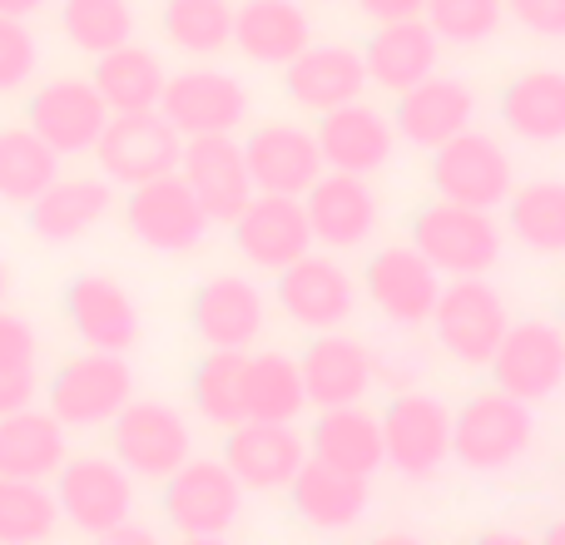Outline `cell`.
I'll return each mask as SVG.
<instances>
[{
  "instance_id": "obj_1",
  "label": "cell",
  "mask_w": 565,
  "mask_h": 545,
  "mask_svg": "<svg viewBox=\"0 0 565 545\" xmlns=\"http://www.w3.org/2000/svg\"><path fill=\"white\" fill-rule=\"evenodd\" d=\"M531 447H536V407L501 392L497 382L451 407V467L467 477H507L531 457Z\"/></svg>"
},
{
  "instance_id": "obj_2",
  "label": "cell",
  "mask_w": 565,
  "mask_h": 545,
  "mask_svg": "<svg viewBox=\"0 0 565 545\" xmlns=\"http://www.w3.org/2000/svg\"><path fill=\"white\" fill-rule=\"evenodd\" d=\"M412 248L427 258L441 278H481L507 254V228L497 224V209H471L451 199H431L412 218Z\"/></svg>"
},
{
  "instance_id": "obj_3",
  "label": "cell",
  "mask_w": 565,
  "mask_h": 545,
  "mask_svg": "<svg viewBox=\"0 0 565 545\" xmlns=\"http://www.w3.org/2000/svg\"><path fill=\"white\" fill-rule=\"evenodd\" d=\"M427 328L437 338L441 357H451L467 372H487L511 328V308L501 298V288L491 282V272H481V278H447Z\"/></svg>"
},
{
  "instance_id": "obj_4",
  "label": "cell",
  "mask_w": 565,
  "mask_h": 545,
  "mask_svg": "<svg viewBox=\"0 0 565 545\" xmlns=\"http://www.w3.org/2000/svg\"><path fill=\"white\" fill-rule=\"evenodd\" d=\"M382 457L402 481H437L451 467V407L427 387H402L377 412Z\"/></svg>"
},
{
  "instance_id": "obj_5",
  "label": "cell",
  "mask_w": 565,
  "mask_h": 545,
  "mask_svg": "<svg viewBox=\"0 0 565 545\" xmlns=\"http://www.w3.org/2000/svg\"><path fill=\"white\" fill-rule=\"evenodd\" d=\"M431 189L437 199H451V204H471V209H501L516 189V159L487 129H461L457 139L431 149Z\"/></svg>"
},
{
  "instance_id": "obj_6",
  "label": "cell",
  "mask_w": 565,
  "mask_h": 545,
  "mask_svg": "<svg viewBox=\"0 0 565 545\" xmlns=\"http://www.w3.org/2000/svg\"><path fill=\"white\" fill-rule=\"evenodd\" d=\"M109 447L115 461L139 481H164L194 457V431H189L184 412L154 397H129L109 421Z\"/></svg>"
},
{
  "instance_id": "obj_7",
  "label": "cell",
  "mask_w": 565,
  "mask_h": 545,
  "mask_svg": "<svg viewBox=\"0 0 565 545\" xmlns=\"http://www.w3.org/2000/svg\"><path fill=\"white\" fill-rule=\"evenodd\" d=\"M238 477L224 467V457H189L174 477H164V521L184 541H224L244 516Z\"/></svg>"
},
{
  "instance_id": "obj_8",
  "label": "cell",
  "mask_w": 565,
  "mask_h": 545,
  "mask_svg": "<svg viewBox=\"0 0 565 545\" xmlns=\"http://www.w3.org/2000/svg\"><path fill=\"white\" fill-rule=\"evenodd\" d=\"M50 412L65 421V431H95L109 427L115 412L135 397V372H129L125 352H79L65 357L50 377Z\"/></svg>"
},
{
  "instance_id": "obj_9",
  "label": "cell",
  "mask_w": 565,
  "mask_h": 545,
  "mask_svg": "<svg viewBox=\"0 0 565 545\" xmlns=\"http://www.w3.org/2000/svg\"><path fill=\"white\" fill-rule=\"evenodd\" d=\"M125 228L135 234V244H145L149 254H194L204 248L214 218L204 214V204L194 199V189L184 184V174H159L149 184H135L125 199Z\"/></svg>"
},
{
  "instance_id": "obj_10",
  "label": "cell",
  "mask_w": 565,
  "mask_h": 545,
  "mask_svg": "<svg viewBox=\"0 0 565 545\" xmlns=\"http://www.w3.org/2000/svg\"><path fill=\"white\" fill-rule=\"evenodd\" d=\"M274 302L282 308V318L292 328L312 332H332V328H348V318L358 312V278L338 264V254L328 248H312L302 254L298 264H288L282 272H274Z\"/></svg>"
},
{
  "instance_id": "obj_11",
  "label": "cell",
  "mask_w": 565,
  "mask_h": 545,
  "mask_svg": "<svg viewBox=\"0 0 565 545\" xmlns=\"http://www.w3.org/2000/svg\"><path fill=\"white\" fill-rule=\"evenodd\" d=\"M441 282L447 278L412 248V238L407 244L377 248V254L367 258V268H362V292H367L372 312L397 332L427 328L431 308H437V298H441Z\"/></svg>"
},
{
  "instance_id": "obj_12",
  "label": "cell",
  "mask_w": 565,
  "mask_h": 545,
  "mask_svg": "<svg viewBox=\"0 0 565 545\" xmlns=\"http://www.w3.org/2000/svg\"><path fill=\"white\" fill-rule=\"evenodd\" d=\"M89 154L99 159L109 184L135 189L159 174H174L179 154H184V135L159 109H135V115H109L105 135L95 139Z\"/></svg>"
},
{
  "instance_id": "obj_13",
  "label": "cell",
  "mask_w": 565,
  "mask_h": 545,
  "mask_svg": "<svg viewBox=\"0 0 565 545\" xmlns=\"http://www.w3.org/2000/svg\"><path fill=\"white\" fill-rule=\"evenodd\" d=\"M55 501L75 531L105 541L135 516V477L115 457H65V467L55 471Z\"/></svg>"
},
{
  "instance_id": "obj_14",
  "label": "cell",
  "mask_w": 565,
  "mask_h": 545,
  "mask_svg": "<svg viewBox=\"0 0 565 545\" xmlns=\"http://www.w3.org/2000/svg\"><path fill=\"white\" fill-rule=\"evenodd\" d=\"M487 372L501 392L531 402V407L551 402L565 387V328L551 318L511 322Z\"/></svg>"
},
{
  "instance_id": "obj_15",
  "label": "cell",
  "mask_w": 565,
  "mask_h": 545,
  "mask_svg": "<svg viewBox=\"0 0 565 545\" xmlns=\"http://www.w3.org/2000/svg\"><path fill=\"white\" fill-rule=\"evenodd\" d=\"M159 115H164L184 139L234 135V129L248 119V89H244V79L228 75V70L194 65V70H179V75L164 79Z\"/></svg>"
},
{
  "instance_id": "obj_16",
  "label": "cell",
  "mask_w": 565,
  "mask_h": 545,
  "mask_svg": "<svg viewBox=\"0 0 565 545\" xmlns=\"http://www.w3.org/2000/svg\"><path fill=\"white\" fill-rule=\"evenodd\" d=\"M302 209H308V224H312V244L328 248V254L367 248L382 224V204L372 179L342 174V169H322L318 184L302 194Z\"/></svg>"
},
{
  "instance_id": "obj_17",
  "label": "cell",
  "mask_w": 565,
  "mask_h": 545,
  "mask_svg": "<svg viewBox=\"0 0 565 545\" xmlns=\"http://www.w3.org/2000/svg\"><path fill=\"white\" fill-rule=\"evenodd\" d=\"M282 95L302 115H328L367 95V60L348 40H312L282 65Z\"/></svg>"
},
{
  "instance_id": "obj_18",
  "label": "cell",
  "mask_w": 565,
  "mask_h": 545,
  "mask_svg": "<svg viewBox=\"0 0 565 545\" xmlns=\"http://www.w3.org/2000/svg\"><path fill=\"white\" fill-rule=\"evenodd\" d=\"M189 328L204 348H238L248 352L268 328V298L244 272H214L189 298Z\"/></svg>"
},
{
  "instance_id": "obj_19",
  "label": "cell",
  "mask_w": 565,
  "mask_h": 545,
  "mask_svg": "<svg viewBox=\"0 0 565 545\" xmlns=\"http://www.w3.org/2000/svg\"><path fill=\"white\" fill-rule=\"evenodd\" d=\"M234 248L248 268L258 272H282L298 264L302 254H312V224L298 194H254L244 204V214L234 218Z\"/></svg>"
},
{
  "instance_id": "obj_20",
  "label": "cell",
  "mask_w": 565,
  "mask_h": 545,
  "mask_svg": "<svg viewBox=\"0 0 565 545\" xmlns=\"http://www.w3.org/2000/svg\"><path fill=\"white\" fill-rule=\"evenodd\" d=\"M308 461V437L292 431V421H254L244 417L224 437V467L238 477V487L254 496H278L292 487L298 467Z\"/></svg>"
},
{
  "instance_id": "obj_21",
  "label": "cell",
  "mask_w": 565,
  "mask_h": 545,
  "mask_svg": "<svg viewBox=\"0 0 565 545\" xmlns=\"http://www.w3.org/2000/svg\"><path fill=\"white\" fill-rule=\"evenodd\" d=\"M25 125L55 149L60 159L89 154L109 125V105L95 79H45L25 105Z\"/></svg>"
},
{
  "instance_id": "obj_22",
  "label": "cell",
  "mask_w": 565,
  "mask_h": 545,
  "mask_svg": "<svg viewBox=\"0 0 565 545\" xmlns=\"http://www.w3.org/2000/svg\"><path fill=\"white\" fill-rule=\"evenodd\" d=\"M471 125H477V95L457 75H427L412 89L392 95V129L412 149H427L431 154L437 145L457 139Z\"/></svg>"
},
{
  "instance_id": "obj_23",
  "label": "cell",
  "mask_w": 565,
  "mask_h": 545,
  "mask_svg": "<svg viewBox=\"0 0 565 545\" xmlns=\"http://www.w3.org/2000/svg\"><path fill=\"white\" fill-rule=\"evenodd\" d=\"M179 174L194 189V199L204 204V214L214 224H234L244 214V204L258 194L254 174H248L244 145L234 135H194L184 139V154H179Z\"/></svg>"
},
{
  "instance_id": "obj_24",
  "label": "cell",
  "mask_w": 565,
  "mask_h": 545,
  "mask_svg": "<svg viewBox=\"0 0 565 545\" xmlns=\"http://www.w3.org/2000/svg\"><path fill=\"white\" fill-rule=\"evenodd\" d=\"M244 159L248 174H254L258 194H308L318 184L322 149L318 135L308 125H292V119H268V125H254V135L244 139Z\"/></svg>"
},
{
  "instance_id": "obj_25",
  "label": "cell",
  "mask_w": 565,
  "mask_h": 545,
  "mask_svg": "<svg viewBox=\"0 0 565 545\" xmlns=\"http://www.w3.org/2000/svg\"><path fill=\"white\" fill-rule=\"evenodd\" d=\"M312 135H318L322 164L342 169V174L372 179L377 169L392 164V154H397V129H392V115L372 109L367 95L352 99V105L328 109V115H318Z\"/></svg>"
},
{
  "instance_id": "obj_26",
  "label": "cell",
  "mask_w": 565,
  "mask_h": 545,
  "mask_svg": "<svg viewBox=\"0 0 565 545\" xmlns=\"http://www.w3.org/2000/svg\"><path fill=\"white\" fill-rule=\"evenodd\" d=\"M302 387H308V407H348V402H362L372 387H377V367H372V348L358 338H348L342 328L332 332H312V342L298 357Z\"/></svg>"
},
{
  "instance_id": "obj_27",
  "label": "cell",
  "mask_w": 565,
  "mask_h": 545,
  "mask_svg": "<svg viewBox=\"0 0 565 545\" xmlns=\"http://www.w3.org/2000/svg\"><path fill=\"white\" fill-rule=\"evenodd\" d=\"M288 496H292V516L308 531L342 536V531H352L372 511V477H358V471H342L308 457L298 467V477H292Z\"/></svg>"
},
{
  "instance_id": "obj_28",
  "label": "cell",
  "mask_w": 565,
  "mask_h": 545,
  "mask_svg": "<svg viewBox=\"0 0 565 545\" xmlns=\"http://www.w3.org/2000/svg\"><path fill=\"white\" fill-rule=\"evenodd\" d=\"M65 318L85 348L129 352L139 342V308L135 292L109 272H79L65 288Z\"/></svg>"
},
{
  "instance_id": "obj_29",
  "label": "cell",
  "mask_w": 565,
  "mask_h": 545,
  "mask_svg": "<svg viewBox=\"0 0 565 545\" xmlns=\"http://www.w3.org/2000/svg\"><path fill=\"white\" fill-rule=\"evenodd\" d=\"M501 129L521 145H565V70L556 65H531L501 85L497 95Z\"/></svg>"
},
{
  "instance_id": "obj_30",
  "label": "cell",
  "mask_w": 565,
  "mask_h": 545,
  "mask_svg": "<svg viewBox=\"0 0 565 545\" xmlns=\"http://www.w3.org/2000/svg\"><path fill=\"white\" fill-rule=\"evenodd\" d=\"M362 60H367V85L382 89V95H402L417 79L437 75L441 65V40L427 20H392V25H377L362 45Z\"/></svg>"
},
{
  "instance_id": "obj_31",
  "label": "cell",
  "mask_w": 565,
  "mask_h": 545,
  "mask_svg": "<svg viewBox=\"0 0 565 545\" xmlns=\"http://www.w3.org/2000/svg\"><path fill=\"white\" fill-rule=\"evenodd\" d=\"M302 45H312V20L298 0H238L234 50L264 70H282Z\"/></svg>"
},
{
  "instance_id": "obj_32",
  "label": "cell",
  "mask_w": 565,
  "mask_h": 545,
  "mask_svg": "<svg viewBox=\"0 0 565 545\" xmlns=\"http://www.w3.org/2000/svg\"><path fill=\"white\" fill-rule=\"evenodd\" d=\"M308 457L342 471H358V477H377L387 467V457H382V417L372 407H362V402L322 407L308 431Z\"/></svg>"
},
{
  "instance_id": "obj_33",
  "label": "cell",
  "mask_w": 565,
  "mask_h": 545,
  "mask_svg": "<svg viewBox=\"0 0 565 545\" xmlns=\"http://www.w3.org/2000/svg\"><path fill=\"white\" fill-rule=\"evenodd\" d=\"M70 447H65V421L55 412H35L20 407L0 417V477H25V481H45L65 467Z\"/></svg>"
},
{
  "instance_id": "obj_34",
  "label": "cell",
  "mask_w": 565,
  "mask_h": 545,
  "mask_svg": "<svg viewBox=\"0 0 565 545\" xmlns=\"http://www.w3.org/2000/svg\"><path fill=\"white\" fill-rule=\"evenodd\" d=\"M507 238L531 258H565V179H526L511 189Z\"/></svg>"
},
{
  "instance_id": "obj_35",
  "label": "cell",
  "mask_w": 565,
  "mask_h": 545,
  "mask_svg": "<svg viewBox=\"0 0 565 545\" xmlns=\"http://www.w3.org/2000/svg\"><path fill=\"white\" fill-rule=\"evenodd\" d=\"M115 209V189L105 179H55L45 194L30 204V228L45 244H75L99 218Z\"/></svg>"
},
{
  "instance_id": "obj_36",
  "label": "cell",
  "mask_w": 565,
  "mask_h": 545,
  "mask_svg": "<svg viewBox=\"0 0 565 545\" xmlns=\"http://www.w3.org/2000/svg\"><path fill=\"white\" fill-rule=\"evenodd\" d=\"M89 79H95V89L105 95L109 115H135V109H159V95H164L169 75L154 50L125 40V45L95 55V75Z\"/></svg>"
},
{
  "instance_id": "obj_37",
  "label": "cell",
  "mask_w": 565,
  "mask_h": 545,
  "mask_svg": "<svg viewBox=\"0 0 565 545\" xmlns=\"http://www.w3.org/2000/svg\"><path fill=\"white\" fill-rule=\"evenodd\" d=\"M308 412V387H302L298 357L268 348L244 357V417L254 421H298Z\"/></svg>"
},
{
  "instance_id": "obj_38",
  "label": "cell",
  "mask_w": 565,
  "mask_h": 545,
  "mask_svg": "<svg viewBox=\"0 0 565 545\" xmlns=\"http://www.w3.org/2000/svg\"><path fill=\"white\" fill-rule=\"evenodd\" d=\"M60 179V154L30 125L0 129V199L6 204H35Z\"/></svg>"
},
{
  "instance_id": "obj_39",
  "label": "cell",
  "mask_w": 565,
  "mask_h": 545,
  "mask_svg": "<svg viewBox=\"0 0 565 545\" xmlns=\"http://www.w3.org/2000/svg\"><path fill=\"white\" fill-rule=\"evenodd\" d=\"M164 40L189 60H209L234 45V0H164Z\"/></svg>"
},
{
  "instance_id": "obj_40",
  "label": "cell",
  "mask_w": 565,
  "mask_h": 545,
  "mask_svg": "<svg viewBox=\"0 0 565 545\" xmlns=\"http://www.w3.org/2000/svg\"><path fill=\"white\" fill-rule=\"evenodd\" d=\"M244 357L238 348H204L189 377V397L194 412L209 427H238L244 421Z\"/></svg>"
},
{
  "instance_id": "obj_41",
  "label": "cell",
  "mask_w": 565,
  "mask_h": 545,
  "mask_svg": "<svg viewBox=\"0 0 565 545\" xmlns=\"http://www.w3.org/2000/svg\"><path fill=\"white\" fill-rule=\"evenodd\" d=\"M60 526V501L45 491V481L0 477V545L45 541Z\"/></svg>"
},
{
  "instance_id": "obj_42",
  "label": "cell",
  "mask_w": 565,
  "mask_h": 545,
  "mask_svg": "<svg viewBox=\"0 0 565 545\" xmlns=\"http://www.w3.org/2000/svg\"><path fill=\"white\" fill-rule=\"evenodd\" d=\"M60 30L75 50L105 55V50L135 40V10H129V0H65L60 6Z\"/></svg>"
},
{
  "instance_id": "obj_43",
  "label": "cell",
  "mask_w": 565,
  "mask_h": 545,
  "mask_svg": "<svg viewBox=\"0 0 565 545\" xmlns=\"http://www.w3.org/2000/svg\"><path fill=\"white\" fill-rule=\"evenodd\" d=\"M422 20L437 30L441 45L477 50L501 35V25H507V0H427Z\"/></svg>"
},
{
  "instance_id": "obj_44",
  "label": "cell",
  "mask_w": 565,
  "mask_h": 545,
  "mask_svg": "<svg viewBox=\"0 0 565 545\" xmlns=\"http://www.w3.org/2000/svg\"><path fill=\"white\" fill-rule=\"evenodd\" d=\"M40 65V45L35 30L20 15H0V95L6 89H20Z\"/></svg>"
},
{
  "instance_id": "obj_45",
  "label": "cell",
  "mask_w": 565,
  "mask_h": 545,
  "mask_svg": "<svg viewBox=\"0 0 565 545\" xmlns=\"http://www.w3.org/2000/svg\"><path fill=\"white\" fill-rule=\"evenodd\" d=\"M372 367H377V382L392 392L402 387H417L422 377H427V357H422V348L412 342V332L402 342H387V348H372Z\"/></svg>"
},
{
  "instance_id": "obj_46",
  "label": "cell",
  "mask_w": 565,
  "mask_h": 545,
  "mask_svg": "<svg viewBox=\"0 0 565 545\" xmlns=\"http://www.w3.org/2000/svg\"><path fill=\"white\" fill-rule=\"evenodd\" d=\"M35 328H30L20 312H6L0 308V372H30L35 367Z\"/></svg>"
},
{
  "instance_id": "obj_47",
  "label": "cell",
  "mask_w": 565,
  "mask_h": 545,
  "mask_svg": "<svg viewBox=\"0 0 565 545\" xmlns=\"http://www.w3.org/2000/svg\"><path fill=\"white\" fill-rule=\"evenodd\" d=\"M507 20L536 40H565V0H507Z\"/></svg>"
},
{
  "instance_id": "obj_48",
  "label": "cell",
  "mask_w": 565,
  "mask_h": 545,
  "mask_svg": "<svg viewBox=\"0 0 565 545\" xmlns=\"http://www.w3.org/2000/svg\"><path fill=\"white\" fill-rule=\"evenodd\" d=\"M362 10V20L372 25H392V20H417L427 10V0H352Z\"/></svg>"
},
{
  "instance_id": "obj_49",
  "label": "cell",
  "mask_w": 565,
  "mask_h": 545,
  "mask_svg": "<svg viewBox=\"0 0 565 545\" xmlns=\"http://www.w3.org/2000/svg\"><path fill=\"white\" fill-rule=\"evenodd\" d=\"M30 402H35V367L30 372H0V417L30 407Z\"/></svg>"
},
{
  "instance_id": "obj_50",
  "label": "cell",
  "mask_w": 565,
  "mask_h": 545,
  "mask_svg": "<svg viewBox=\"0 0 565 545\" xmlns=\"http://www.w3.org/2000/svg\"><path fill=\"white\" fill-rule=\"evenodd\" d=\"M40 6H45V0H0V15H20V20H30Z\"/></svg>"
},
{
  "instance_id": "obj_51",
  "label": "cell",
  "mask_w": 565,
  "mask_h": 545,
  "mask_svg": "<svg viewBox=\"0 0 565 545\" xmlns=\"http://www.w3.org/2000/svg\"><path fill=\"white\" fill-rule=\"evenodd\" d=\"M541 541H546V545H565V516H561V521H551V526L541 531Z\"/></svg>"
},
{
  "instance_id": "obj_52",
  "label": "cell",
  "mask_w": 565,
  "mask_h": 545,
  "mask_svg": "<svg viewBox=\"0 0 565 545\" xmlns=\"http://www.w3.org/2000/svg\"><path fill=\"white\" fill-rule=\"evenodd\" d=\"M6 292H10V268L0 264V302H6Z\"/></svg>"
},
{
  "instance_id": "obj_53",
  "label": "cell",
  "mask_w": 565,
  "mask_h": 545,
  "mask_svg": "<svg viewBox=\"0 0 565 545\" xmlns=\"http://www.w3.org/2000/svg\"><path fill=\"white\" fill-rule=\"evenodd\" d=\"M556 322H561V328H565V298H561V318H556Z\"/></svg>"
}]
</instances>
